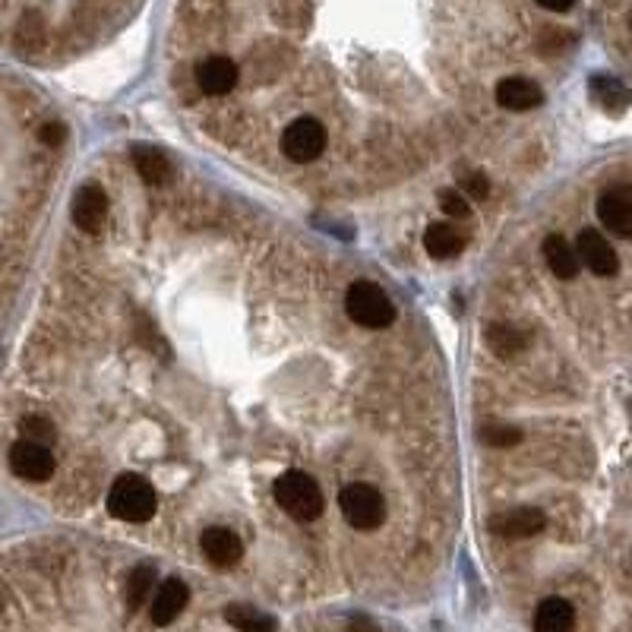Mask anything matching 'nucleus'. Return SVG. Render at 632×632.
Here are the masks:
<instances>
[{
	"mask_svg": "<svg viewBox=\"0 0 632 632\" xmlns=\"http://www.w3.org/2000/svg\"><path fill=\"white\" fill-rule=\"evenodd\" d=\"M158 509V497L155 487L136 471H124L117 474V481L108 490V512L121 522H146L155 516Z\"/></svg>",
	"mask_w": 632,
	"mask_h": 632,
	"instance_id": "nucleus-1",
	"label": "nucleus"
},
{
	"mask_svg": "<svg viewBox=\"0 0 632 632\" xmlns=\"http://www.w3.org/2000/svg\"><path fill=\"white\" fill-rule=\"evenodd\" d=\"M272 493L294 522H316L323 516V493L307 471H285Z\"/></svg>",
	"mask_w": 632,
	"mask_h": 632,
	"instance_id": "nucleus-2",
	"label": "nucleus"
},
{
	"mask_svg": "<svg viewBox=\"0 0 632 632\" xmlns=\"http://www.w3.org/2000/svg\"><path fill=\"white\" fill-rule=\"evenodd\" d=\"M345 310L364 329H389L395 323V304L389 294L373 282H354L345 294Z\"/></svg>",
	"mask_w": 632,
	"mask_h": 632,
	"instance_id": "nucleus-3",
	"label": "nucleus"
},
{
	"mask_svg": "<svg viewBox=\"0 0 632 632\" xmlns=\"http://www.w3.org/2000/svg\"><path fill=\"white\" fill-rule=\"evenodd\" d=\"M339 509H342L345 522L358 531H377L386 519L383 493L364 481H354L339 493Z\"/></svg>",
	"mask_w": 632,
	"mask_h": 632,
	"instance_id": "nucleus-4",
	"label": "nucleus"
},
{
	"mask_svg": "<svg viewBox=\"0 0 632 632\" xmlns=\"http://www.w3.org/2000/svg\"><path fill=\"white\" fill-rule=\"evenodd\" d=\"M329 143V136H326V127L316 121V117L304 114V117H294V121L285 127L282 133V155L291 158V162H298V165H307V162H316V158L323 155Z\"/></svg>",
	"mask_w": 632,
	"mask_h": 632,
	"instance_id": "nucleus-5",
	"label": "nucleus"
},
{
	"mask_svg": "<svg viewBox=\"0 0 632 632\" xmlns=\"http://www.w3.org/2000/svg\"><path fill=\"white\" fill-rule=\"evenodd\" d=\"M598 219L607 234L632 237V184H614L598 196Z\"/></svg>",
	"mask_w": 632,
	"mask_h": 632,
	"instance_id": "nucleus-6",
	"label": "nucleus"
},
{
	"mask_svg": "<svg viewBox=\"0 0 632 632\" xmlns=\"http://www.w3.org/2000/svg\"><path fill=\"white\" fill-rule=\"evenodd\" d=\"M10 468L16 478L32 481V484H42L54 474V456L51 449L42 443H32V440H16L10 449Z\"/></svg>",
	"mask_w": 632,
	"mask_h": 632,
	"instance_id": "nucleus-7",
	"label": "nucleus"
},
{
	"mask_svg": "<svg viewBox=\"0 0 632 632\" xmlns=\"http://www.w3.org/2000/svg\"><path fill=\"white\" fill-rule=\"evenodd\" d=\"M576 253H579V263L588 266L595 275H601V279H610V275H617V269H620L617 250L610 247L607 237L601 231H595V228L579 231Z\"/></svg>",
	"mask_w": 632,
	"mask_h": 632,
	"instance_id": "nucleus-8",
	"label": "nucleus"
},
{
	"mask_svg": "<svg viewBox=\"0 0 632 632\" xmlns=\"http://www.w3.org/2000/svg\"><path fill=\"white\" fill-rule=\"evenodd\" d=\"M73 225L83 231V234H98L108 219V196L105 190L98 187V184H86V187H79L76 196H73Z\"/></svg>",
	"mask_w": 632,
	"mask_h": 632,
	"instance_id": "nucleus-9",
	"label": "nucleus"
},
{
	"mask_svg": "<svg viewBox=\"0 0 632 632\" xmlns=\"http://www.w3.org/2000/svg\"><path fill=\"white\" fill-rule=\"evenodd\" d=\"M237 79H241V70H237V64L225 54L206 57V61L200 64V70H196V83H200V89L212 98L228 95L237 86Z\"/></svg>",
	"mask_w": 632,
	"mask_h": 632,
	"instance_id": "nucleus-10",
	"label": "nucleus"
},
{
	"mask_svg": "<svg viewBox=\"0 0 632 632\" xmlns=\"http://www.w3.org/2000/svg\"><path fill=\"white\" fill-rule=\"evenodd\" d=\"M547 525L544 512L531 509V506H522V509H509L503 512V516H497L490 522V528L497 531V535L509 538V541H519V538H535L541 535Z\"/></svg>",
	"mask_w": 632,
	"mask_h": 632,
	"instance_id": "nucleus-11",
	"label": "nucleus"
},
{
	"mask_svg": "<svg viewBox=\"0 0 632 632\" xmlns=\"http://www.w3.org/2000/svg\"><path fill=\"white\" fill-rule=\"evenodd\" d=\"M544 102V89L525 76H506L497 83V105L506 111H531Z\"/></svg>",
	"mask_w": 632,
	"mask_h": 632,
	"instance_id": "nucleus-12",
	"label": "nucleus"
},
{
	"mask_svg": "<svg viewBox=\"0 0 632 632\" xmlns=\"http://www.w3.org/2000/svg\"><path fill=\"white\" fill-rule=\"evenodd\" d=\"M190 601V588L181 579H168L155 588V598H152V623L155 626H168L177 617L184 614V607Z\"/></svg>",
	"mask_w": 632,
	"mask_h": 632,
	"instance_id": "nucleus-13",
	"label": "nucleus"
},
{
	"mask_svg": "<svg viewBox=\"0 0 632 632\" xmlns=\"http://www.w3.org/2000/svg\"><path fill=\"white\" fill-rule=\"evenodd\" d=\"M200 547H203V557L215 566H234L244 557L241 538L228 528H206L203 538H200Z\"/></svg>",
	"mask_w": 632,
	"mask_h": 632,
	"instance_id": "nucleus-14",
	"label": "nucleus"
},
{
	"mask_svg": "<svg viewBox=\"0 0 632 632\" xmlns=\"http://www.w3.org/2000/svg\"><path fill=\"white\" fill-rule=\"evenodd\" d=\"M541 250H544V260H547L550 272L557 275V279L572 282V279L579 275V269H582L579 253H576V247H572L563 234H547Z\"/></svg>",
	"mask_w": 632,
	"mask_h": 632,
	"instance_id": "nucleus-15",
	"label": "nucleus"
},
{
	"mask_svg": "<svg viewBox=\"0 0 632 632\" xmlns=\"http://www.w3.org/2000/svg\"><path fill=\"white\" fill-rule=\"evenodd\" d=\"M424 247L433 260H452V256H459L465 250V234L452 222H437V225L427 228Z\"/></svg>",
	"mask_w": 632,
	"mask_h": 632,
	"instance_id": "nucleus-16",
	"label": "nucleus"
},
{
	"mask_svg": "<svg viewBox=\"0 0 632 632\" xmlns=\"http://www.w3.org/2000/svg\"><path fill=\"white\" fill-rule=\"evenodd\" d=\"M130 155H133L136 174H140L146 184L162 187V184L168 181L171 165H168V155H165L162 149H155V146H140V143H136V146L130 149Z\"/></svg>",
	"mask_w": 632,
	"mask_h": 632,
	"instance_id": "nucleus-17",
	"label": "nucleus"
},
{
	"mask_svg": "<svg viewBox=\"0 0 632 632\" xmlns=\"http://www.w3.org/2000/svg\"><path fill=\"white\" fill-rule=\"evenodd\" d=\"M576 623V610L563 598H547L538 604L535 614V632H572Z\"/></svg>",
	"mask_w": 632,
	"mask_h": 632,
	"instance_id": "nucleus-18",
	"label": "nucleus"
},
{
	"mask_svg": "<svg viewBox=\"0 0 632 632\" xmlns=\"http://www.w3.org/2000/svg\"><path fill=\"white\" fill-rule=\"evenodd\" d=\"M16 48L19 51H42L45 48V16L38 10H26L16 23Z\"/></svg>",
	"mask_w": 632,
	"mask_h": 632,
	"instance_id": "nucleus-19",
	"label": "nucleus"
},
{
	"mask_svg": "<svg viewBox=\"0 0 632 632\" xmlns=\"http://www.w3.org/2000/svg\"><path fill=\"white\" fill-rule=\"evenodd\" d=\"M487 345L493 354H500V358H516V354H522V348L528 345L525 335L516 329V326H509V323H497V326H490L487 329Z\"/></svg>",
	"mask_w": 632,
	"mask_h": 632,
	"instance_id": "nucleus-20",
	"label": "nucleus"
},
{
	"mask_svg": "<svg viewBox=\"0 0 632 632\" xmlns=\"http://www.w3.org/2000/svg\"><path fill=\"white\" fill-rule=\"evenodd\" d=\"M591 95H595L598 102L604 108H610V111H623L632 102V92L614 76H595V79H591Z\"/></svg>",
	"mask_w": 632,
	"mask_h": 632,
	"instance_id": "nucleus-21",
	"label": "nucleus"
},
{
	"mask_svg": "<svg viewBox=\"0 0 632 632\" xmlns=\"http://www.w3.org/2000/svg\"><path fill=\"white\" fill-rule=\"evenodd\" d=\"M225 620L237 632H275L279 629V623H275L272 617L260 614V610H253V607H244V604H231L225 610Z\"/></svg>",
	"mask_w": 632,
	"mask_h": 632,
	"instance_id": "nucleus-22",
	"label": "nucleus"
},
{
	"mask_svg": "<svg viewBox=\"0 0 632 632\" xmlns=\"http://www.w3.org/2000/svg\"><path fill=\"white\" fill-rule=\"evenodd\" d=\"M152 588H155V569L152 566H136L127 579V607L140 610L143 601L152 595Z\"/></svg>",
	"mask_w": 632,
	"mask_h": 632,
	"instance_id": "nucleus-23",
	"label": "nucleus"
},
{
	"mask_svg": "<svg viewBox=\"0 0 632 632\" xmlns=\"http://www.w3.org/2000/svg\"><path fill=\"white\" fill-rule=\"evenodd\" d=\"M481 440L487 446H497V449H506V446H516L522 443V430L519 427H512V424H484L481 427Z\"/></svg>",
	"mask_w": 632,
	"mask_h": 632,
	"instance_id": "nucleus-24",
	"label": "nucleus"
},
{
	"mask_svg": "<svg viewBox=\"0 0 632 632\" xmlns=\"http://www.w3.org/2000/svg\"><path fill=\"white\" fill-rule=\"evenodd\" d=\"M23 440H32V443H42L48 446L54 440V424L48 418H42V414H32V418H23Z\"/></svg>",
	"mask_w": 632,
	"mask_h": 632,
	"instance_id": "nucleus-25",
	"label": "nucleus"
},
{
	"mask_svg": "<svg viewBox=\"0 0 632 632\" xmlns=\"http://www.w3.org/2000/svg\"><path fill=\"white\" fill-rule=\"evenodd\" d=\"M440 206H443V212L449 215V219H465L468 209H471V203L465 200L462 190H443L440 193Z\"/></svg>",
	"mask_w": 632,
	"mask_h": 632,
	"instance_id": "nucleus-26",
	"label": "nucleus"
},
{
	"mask_svg": "<svg viewBox=\"0 0 632 632\" xmlns=\"http://www.w3.org/2000/svg\"><path fill=\"white\" fill-rule=\"evenodd\" d=\"M462 193H465V200L468 203H481L490 196V184H487V177L484 174H468L465 181H462Z\"/></svg>",
	"mask_w": 632,
	"mask_h": 632,
	"instance_id": "nucleus-27",
	"label": "nucleus"
},
{
	"mask_svg": "<svg viewBox=\"0 0 632 632\" xmlns=\"http://www.w3.org/2000/svg\"><path fill=\"white\" fill-rule=\"evenodd\" d=\"M38 140H42L45 146H51V149H57L67 140V127L64 124H45L42 130H38Z\"/></svg>",
	"mask_w": 632,
	"mask_h": 632,
	"instance_id": "nucleus-28",
	"label": "nucleus"
},
{
	"mask_svg": "<svg viewBox=\"0 0 632 632\" xmlns=\"http://www.w3.org/2000/svg\"><path fill=\"white\" fill-rule=\"evenodd\" d=\"M345 632H383V629H380L377 623H373L370 617H361V614H358V617H351V620H348Z\"/></svg>",
	"mask_w": 632,
	"mask_h": 632,
	"instance_id": "nucleus-29",
	"label": "nucleus"
},
{
	"mask_svg": "<svg viewBox=\"0 0 632 632\" xmlns=\"http://www.w3.org/2000/svg\"><path fill=\"white\" fill-rule=\"evenodd\" d=\"M538 4H541L544 10H553V13H566L572 4H576V0H538Z\"/></svg>",
	"mask_w": 632,
	"mask_h": 632,
	"instance_id": "nucleus-30",
	"label": "nucleus"
},
{
	"mask_svg": "<svg viewBox=\"0 0 632 632\" xmlns=\"http://www.w3.org/2000/svg\"><path fill=\"white\" fill-rule=\"evenodd\" d=\"M629 26H632V13H629Z\"/></svg>",
	"mask_w": 632,
	"mask_h": 632,
	"instance_id": "nucleus-31",
	"label": "nucleus"
},
{
	"mask_svg": "<svg viewBox=\"0 0 632 632\" xmlns=\"http://www.w3.org/2000/svg\"><path fill=\"white\" fill-rule=\"evenodd\" d=\"M0 607H4V601H0Z\"/></svg>",
	"mask_w": 632,
	"mask_h": 632,
	"instance_id": "nucleus-32",
	"label": "nucleus"
}]
</instances>
